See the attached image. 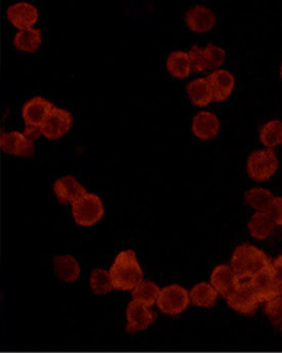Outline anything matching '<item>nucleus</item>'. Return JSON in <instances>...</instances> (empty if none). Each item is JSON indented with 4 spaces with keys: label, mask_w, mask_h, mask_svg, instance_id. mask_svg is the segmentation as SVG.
Instances as JSON below:
<instances>
[{
    "label": "nucleus",
    "mask_w": 282,
    "mask_h": 353,
    "mask_svg": "<svg viewBox=\"0 0 282 353\" xmlns=\"http://www.w3.org/2000/svg\"><path fill=\"white\" fill-rule=\"evenodd\" d=\"M113 289L117 291H132L143 281V270L132 250L122 251L115 258L110 270Z\"/></svg>",
    "instance_id": "obj_1"
},
{
    "label": "nucleus",
    "mask_w": 282,
    "mask_h": 353,
    "mask_svg": "<svg viewBox=\"0 0 282 353\" xmlns=\"http://www.w3.org/2000/svg\"><path fill=\"white\" fill-rule=\"evenodd\" d=\"M269 263L270 260L262 250L250 243H242L233 252L230 267L239 281H250Z\"/></svg>",
    "instance_id": "obj_2"
},
{
    "label": "nucleus",
    "mask_w": 282,
    "mask_h": 353,
    "mask_svg": "<svg viewBox=\"0 0 282 353\" xmlns=\"http://www.w3.org/2000/svg\"><path fill=\"white\" fill-rule=\"evenodd\" d=\"M279 167L276 153L271 148L254 151L248 157L246 165L248 176L256 182L269 180L276 173Z\"/></svg>",
    "instance_id": "obj_3"
},
{
    "label": "nucleus",
    "mask_w": 282,
    "mask_h": 353,
    "mask_svg": "<svg viewBox=\"0 0 282 353\" xmlns=\"http://www.w3.org/2000/svg\"><path fill=\"white\" fill-rule=\"evenodd\" d=\"M104 213L102 199L94 193L86 192L72 203L73 218L81 226H92L102 219Z\"/></svg>",
    "instance_id": "obj_4"
},
{
    "label": "nucleus",
    "mask_w": 282,
    "mask_h": 353,
    "mask_svg": "<svg viewBox=\"0 0 282 353\" xmlns=\"http://www.w3.org/2000/svg\"><path fill=\"white\" fill-rule=\"evenodd\" d=\"M250 283L260 303H267L281 297L282 285L277 281L273 265L271 263L261 269L250 279Z\"/></svg>",
    "instance_id": "obj_5"
},
{
    "label": "nucleus",
    "mask_w": 282,
    "mask_h": 353,
    "mask_svg": "<svg viewBox=\"0 0 282 353\" xmlns=\"http://www.w3.org/2000/svg\"><path fill=\"white\" fill-rule=\"evenodd\" d=\"M190 302V296L186 289L180 285H170L162 288L157 305L164 314L176 316L184 312Z\"/></svg>",
    "instance_id": "obj_6"
},
{
    "label": "nucleus",
    "mask_w": 282,
    "mask_h": 353,
    "mask_svg": "<svg viewBox=\"0 0 282 353\" xmlns=\"http://www.w3.org/2000/svg\"><path fill=\"white\" fill-rule=\"evenodd\" d=\"M225 299L229 307L244 315L254 314L260 304L250 281H239L236 287Z\"/></svg>",
    "instance_id": "obj_7"
},
{
    "label": "nucleus",
    "mask_w": 282,
    "mask_h": 353,
    "mask_svg": "<svg viewBox=\"0 0 282 353\" xmlns=\"http://www.w3.org/2000/svg\"><path fill=\"white\" fill-rule=\"evenodd\" d=\"M125 315V330L130 335L148 329L157 321V317L154 311L134 300L128 304Z\"/></svg>",
    "instance_id": "obj_8"
},
{
    "label": "nucleus",
    "mask_w": 282,
    "mask_h": 353,
    "mask_svg": "<svg viewBox=\"0 0 282 353\" xmlns=\"http://www.w3.org/2000/svg\"><path fill=\"white\" fill-rule=\"evenodd\" d=\"M0 146L4 152L17 157H32L35 152V145L32 139L24 132L12 131L1 132Z\"/></svg>",
    "instance_id": "obj_9"
},
{
    "label": "nucleus",
    "mask_w": 282,
    "mask_h": 353,
    "mask_svg": "<svg viewBox=\"0 0 282 353\" xmlns=\"http://www.w3.org/2000/svg\"><path fill=\"white\" fill-rule=\"evenodd\" d=\"M72 123V114L68 110L54 106L42 123V134L50 140H56L71 129Z\"/></svg>",
    "instance_id": "obj_10"
},
{
    "label": "nucleus",
    "mask_w": 282,
    "mask_h": 353,
    "mask_svg": "<svg viewBox=\"0 0 282 353\" xmlns=\"http://www.w3.org/2000/svg\"><path fill=\"white\" fill-rule=\"evenodd\" d=\"M54 105L43 97H33L22 108L23 119L28 128L41 129L42 123L54 108Z\"/></svg>",
    "instance_id": "obj_11"
},
{
    "label": "nucleus",
    "mask_w": 282,
    "mask_h": 353,
    "mask_svg": "<svg viewBox=\"0 0 282 353\" xmlns=\"http://www.w3.org/2000/svg\"><path fill=\"white\" fill-rule=\"evenodd\" d=\"M8 20L21 29L32 27L39 20V10L34 4L27 1H19L8 6L6 10Z\"/></svg>",
    "instance_id": "obj_12"
},
{
    "label": "nucleus",
    "mask_w": 282,
    "mask_h": 353,
    "mask_svg": "<svg viewBox=\"0 0 282 353\" xmlns=\"http://www.w3.org/2000/svg\"><path fill=\"white\" fill-rule=\"evenodd\" d=\"M52 189L57 199L63 205L66 203L72 205L74 201L88 192L81 183L71 175L64 176L54 181Z\"/></svg>",
    "instance_id": "obj_13"
},
{
    "label": "nucleus",
    "mask_w": 282,
    "mask_h": 353,
    "mask_svg": "<svg viewBox=\"0 0 282 353\" xmlns=\"http://www.w3.org/2000/svg\"><path fill=\"white\" fill-rule=\"evenodd\" d=\"M185 20L189 28L199 33L210 30L216 24L214 12L204 4L191 6L185 14Z\"/></svg>",
    "instance_id": "obj_14"
},
{
    "label": "nucleus",
    "mask_w": 282,
    "mask_h": 353,
    "mask_svg": "<svg viewBox=\"0 0 282 353\" xmlns=\"http://www.w3.org/2000/svg\"><path fill=\"white\" fill-rule=\"evenodd\" d=\"M212 87L214 100L221 102L226 100L232 94L235 87L234 75L226 69H218L210 73L208 77Z\"/></svg>",
    "instance_id": "obj_15"
},
{
    "label": "nucleus",
    "mask_w": 282,
    "mask_h": 353,
    "mask_svg": "<svg viewBox=\"0 0 282 353\" xmlns=\"http://www.w3.org/2000/svg\"><path fill=\"white\" fill-rule=\"evenodd\" d=\"M239 279L229 265H219L210 275V285L224 298L233 291Z\"/></svg>",
    "instance_id": "obj_16"
},
{
    "label": "nucleus",
    "mask_w": 282,
    "mask_h": 353,
    "mask_svg": "<svg viewBox=\"0 0 282 353\" xmlns=\"http://www.w3.org/2000/svg\"><path fill=\"white\" fill-rule=\"evenodd\" d=\"M220 121L216 113L210 111H201L192 121V131L201 140H210L218 134Z\"/></svg>",
    "instance_id": "obj_17"
},
{
    "label": "nucleus",
    "mask_w": 282,
    "mask_h": 353,
    "mask_svg": "<svg viewBox=\"0 0 282 353\" xmlns=\"http://www.w3.org/2000/svg\"><path fill=\"white\" fill-rule=\"evenodd\" d=\"M54 270L57 276L65 283H74L81 276V266L77 258L71 255L56 256L54 258Z\"/></svg>",
    "instance_id": "obj_18"
},
{
    "label": "nucleus",
    "mask_w": 282,
    "mask_h": 353,
    "mask_svg": "<svg viewBox=\"0 0 282 353\" xmlns=\"http://www.w3.org/2000/svg\"><path fill=\"white\" fill-rule=\"evenodd\" d=\"M186 90L190 100L197 106H208L214 100V94L208 77H201L189 81Z\"/></svg>",
    "instance_id": "obj_19"
},
{
    "label": "nucleus",
    "mask_w": 282,
    "mask_h": 353,
    "mask_svg": "<svg viewBox=\"0 0 282 353\" xmlns=\"http://www.w3.org/2000/svg\"><path fill=\"white\" fill-rule=\"evenodd\" d=\"M166 68L172 77L178 79L188 77L192 70L189 52L184 50H174L170 52L166 60Z\"/></svg>",
    "instance_id": "obj_20"
},
{
    "label": "nucleus",
    "mask_w": 282,
    "mask_h": 353,
    "mask_svg": "<svg viewBox=\"0 0 282 353\" xmlns=\"http://www.w3.org/2000/svg\"><path fill=\"white\" fill-rule=\"evenodd\" d=\"M218 292L208 283H197L189 292L190 301L197 307L212 308L218 300Z\"/></svg>",
    "instance_id": "obj_21"
},
{
    "label": "nucleus",
    "mask_w": 282,
    "mask_h": 353,
    "mask_svg": "<svg viewBox=\"0 0 282 353\" xmlns=\"http://www.w3.org/2000/svg\"><path fill=\"white\" fill-rule=\"evenodd\" d=\"M275 223L267 212H256L248 224V231L254 239H266L274 230Z\"/></svg>",
    "instance_id": "obj_22"
},
{
    "label": "nucleus",
    "mask_w": 282,
    "mask_h": 353,
    "mask_svg": "<svg viewBox=\"0 0 282 353\" xmlns=\"http://www.w3.org/2000/svg\"><path fill=\"white\" fill-rule=\"evenodd\" d=\"M41 43V30L37 27L21 29L14 37V46L24 52H35Z\"/></svg>",
    "instance_id": "obj_23"
},
{
    "label": "nucleus",
    "mask_w": 282,
    "mask_h": 353,
    "mask_svg": "<svg viewBox=\"0 0 282 353\" xmlns=\"http://www.w3.org/2000/svg\"><path fill=\"white\" fill-rule=\"evenodd\" d=\"M159 293L161 289L154 281H143L136 289L132 290V297L134 301L151 307L157 303Z\"/></svg>",
    "instance_id": "obj_24"
},
{
    "label": "nucleus",
    "mask_w": 282,
    "mask_h": 353,
    "mask_svg": "<svg viewBox=\"0 0 282 353\" xmlns=\"http://www.w3.org/2000/svg\"><path fill=\"white\" fill-rule=\"evenodd\" d=\"M273 199H274V196H273L272 192L268 189L261 188V187L250 189V190L246 191L245 195H244L246 205L258 212H266L270 207Z\"/></svg>",
    "instance_id": "obj_25"
},
{
    "label": "nucleus",
    "mask_w": 282,
    "mask_h": 353,
    "mask_svg": "<svg viewBox=\"0 0 282 353\" xmlns=\"http://www.w3.org/2000/svg\"><path fill=\"white\" fill-rule=\"evenodd\" d=\"M260 140L268 148L282 144V121L273 119L263 125L260 130Z\"/></svg>",
    "instance_id": "obj_26"
},
{
    "label": "nucleus",
    "mask_w": 282,
    "mask_h": 353,
    "mask_svg": "<svg viewBox=\"0 0 282 353\" xmlns=\"http://www.w3.org/2000/svg\"><path fill=\"white\" fill-rule=\"evenodd\" d=\"M90 283L94 295H105L113 290L110 274L104 269H94L90 273Z\"/></svg>",
    "instance_id": "obj_27"
},
{
    "label": "nucleus",
    "mask_w": 282,
    "mask_h": 353,
    "mask_svg": "<svg viewBox=\"0 0 282 353\" xmlns=\"http://www.w3.org/2000/svg\"><path fill=\"white\" fill-rule=\"evenodd\" d=\"M202 56H203V64L205 71L216 69L218 70L219 67L222 66L226 58V52L221 46L214 43H208L202 50Z\"/></svg>",
    "instance_id": "obj_28"
},
{
    "label": "nucleus",
    "mask_w": 282,
    "mask_h": 353,
    "mask_svg": "<svg viewBox=\"0 0 282 353\" xmlns=\"http://www.w3.org/2000/svg\"><path fill=\"white\" fill-rule=\"evenodd\" d=\"M265 313L274 325H282V297L267 302L264 307Z\"/></svg>",
    "instance_id": "obj_29"
},
{
    "label": "nucleus",
    "mask_w": 282,
    "mask_h": 353,
    "mask_svg": "<svg viewBox=\"0 0 282 353\" xmlns=\"http://www.w3.org/2000/svg\"><path fill=\"white\" fill-rule=\"evenodd\" d=\"M202 50H203L202 46H199V44H194L188 52L189 56H190L191 64H192V70L195 71V72H203V71H205Z\"/></svg>",
    "instance_id": "obj_30"
},
{
    "label": "nucleus",
    "mask_w": 282,
    "mask_h": 353,
    "mask_svg": "<svg viewBox=\"0 0 282 353\" xmlns=\"http://www.w3.org/2000/svg\"><path fill=\"white\" fill-rule=\"evenodd\" d=\"M266 212L275 225H282V197H274Z\"/></svg>",
    "instance_id": "obj_31"
},
{
    "label": "nucleus",
    "mask_w": 282,
    "mask_h": 353,
    "mask_svg": "<svg viewBox=\"0 0 282 353\" xmlns=\"http://www.w3.org/2000/svg\"><path fill=\"white\" fill-rule=\"evenodd\" d=\"M272 265L273 269H274L275 276H276L277 281L282 285V255L277 257Z\"/></svg>",
    "instance_id": "obj_32"
},
{
    "label": "nucleus",
    "mask_w": 282,
    "mask_h": 353,
    "mask_svg": "<svg viewBox=\"0 0 282 353\" xmlns=\"http://www.w3.org/2000/svg\"><path fill=\"white\" fill-rule=\"evenodd\" d=\"M281 79H282V64H281Z\"/></svg>",
    "instance_id": "obj_33"
},
{
    "label": "nucleus",
    "mask_w": 282,
    "mask_h": 353,
    "mask_svg": "<svg viewBox=\"0 0 282 353\" xmlns=\"http://www.w3.org/2000/svg\"><path fill=\"white\" fill-rule=\"evenodd\" d=\"M281 333H282V325H281Z\"/></svg>",
    "instance_id": "obj_34"
},
{
    "label": "nucleus",
    "mask_w": 282,
    "mask_h": 353,
    "mask_svg": "<svg viewBox=\"0 0 282 353\" xmlns=\"http://www.w3.org/2000/svg\"><path fill=\"white\" fill-rule=\"evenodd\" d=\"M281 297H282V291H281Z\"/></svg>",
    "instance_id": "obj_35"
}]
</instances>
